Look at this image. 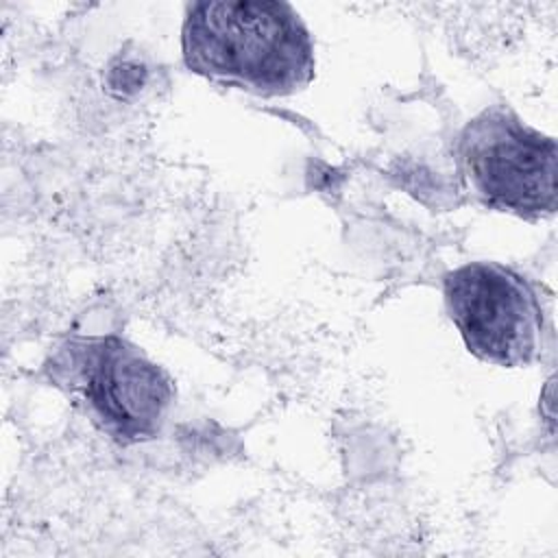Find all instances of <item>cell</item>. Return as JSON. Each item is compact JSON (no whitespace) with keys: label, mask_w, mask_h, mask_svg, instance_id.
Returning <instances> with one entry per match:
<instances>
[{"label":"cell","mask_w":558,"mask_h":558,"mask_svg":"<svg viewBox=\"0 0 558 558\" xmlns=\"http://www.w3.org/2000/svg\"><path fill=\"white\" fill-rule=\"evenodd\" d=\"M181 54L190 72L255 96L305 89L316 74L312 35L281 0H203L187 7Z\"/></svg>","instance_id":"1"},{"label":"cell","mask_w":558,"mask_h":558,"mask_svg":"<svg viewBox=\"0 0 558 558\" xmlns=\"http://www.w3.org/2000/svg\"><path fill=\"white\" fill-rule=\"evenodd\" d=\"M458 170L486 207L525 220L556 211L558 146L506 105H490L460 131Z\"/></svg>","instance_id":"3"},{"label":"cell","mask_w":558,"mask_h":558,"mask_svg":"<svg viewBox=\"0 0 558 558\" xmlns=\"http://www.w3.org/2000/svg\"><path fill=\"white\" fill-rule=\"evenodd\" d=\"M46 373L98 432L120 445L153 440L174 405L170 373L118 333L65 340Z\"/></svg>","instance_id":"2"},{"label":"cell","mask_w":558,"mask_h":558,"mask_svg":"<svg viewBox=\"0 0 558 558\" xmlns=\"http://www.w3.org/2000/svg\"><path fill=\"white\" fill-rule=\"evenodd\" d=\"M445 307L482 362L521 368L543 360L549 325L532 283L499 262H469L442 279Z\"/></svg>","instance_id":"4"}]
</instances>
